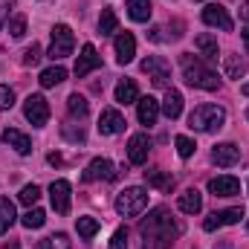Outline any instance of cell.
Listing matches in <instances>:
<instances>
[{
  "label": "cell",
  "instance_id": "cell-4",
  "mask_svg": "<svg viewBox=\"0 0 249 249\" xmlns=\"http://www.w3.org/2000/svg\"><path fill=\"white\" fill-rule=\"evenodd\" d=\"M145 206H148V191L139 188V186L124 188L122 194L116 197V212L124 214V217H136V214H142Z\"/></svg>",
  "mask_w": 249,
  "mask_h": 249
},
{
  "label": "cell",
  "instance_id": "cell-32",
  "mask_svg": "<svg viewBox=\"0 0 249 249\" xmlns=\"http://www.w3.org/2000/svg\"><path fill=\"white\" fill-rule=\"evenodd\" d=\"M20 223H23L26 229H41V226L47 223V214H44V209H29Z\"/></svg>",
  "mask_w": 249,
  "mask_h": 249
},
{
  "label": "cell",
  "instance_id": "cell-15",
  "mask_svg": "<svg viewBox=\"0 0 249 249\" xmlns=\"http://www.w3.org/2000/svg\"><path fill=\"white\" fill-rule=\"evenodd\" d=\"M209 191H212L214 197H235V194L241 191V183H238L232 174H220V177L209 180Z\"/></svg>",
  "mask_w": 249,
  "mask_h": 249
},
{
  "label": "cell",
  "instance_id": "cell-3",
  "mask_svg": "<svg viewBox=\"0 0 249 249\" xmlns=\"http://www.w3.org/2000/svg\"><path fill=\"white\" fill-rule=\"evenodd\" d=\"M223 122H226V110L217 107V105H200L188 116V127L200 130V133H214V130L223 127Z\"/></svg>",
  "mask_w": 249,
  "mask_h": 249
},
{
  "label": "cell",
  "instance_id": "cell-46",
  "mask_svg": "<svg viewBox=\"0 0 249 249\" xmlns=\"http://www.w3.org/2000/svg\"><path fill=\"white\" fill-rule=\"evenodd\" d=\"M244 96H249V84H244Z\"/></svg>",
  "mask_w": 249,
  "mask_h": 249
},
{
  "label": "cell",
  "instance_id": "cell-22",
  "mask_svg": "<svg viewBox=\"0 0 249 249\" xmlns=\"http://www.w3.org/2000/svg\"><path fill=\"white\" fill-rule=\"evenodd\" d=\"M116 102H119V105H133V102H139V87H136L133 78H124V81L116 84Z\"/></svg>",
  "mask_w": 249,
  "mask_h": 249
},
{
  "label": "cell",
  "instance_id": "cell-31",
  "mask_svg": "<svg viewBox=\"0 0 249 249\" xmlns=\"http://www.w3.org/2000/svg\"><path fill=\"white\" fill-rule=\"evenodd\" d=\"M75 229H78V235H81L84 241H90V238L99 232V220H96V217H78V220H75Z\"/></svg>",
  "mask_w": 249,
  "mask_h": 249
},
{
  "label": "cell",
  "instance_id": "cell-33",
  "mask_svg": "<svg viewBox=\"0 0 249 249\" xmlns=\"http://www.w3.org/2000/svg\"><path fill=\"white\" fill-rule=\"evenodd\" d=\"M38 249H70V238L64 235V232H58V235H50L47 241H41V247Z\"/></svg>",
  "mask_w": 249,
  "mask_h": 249
},
{
  "label": "cell",
  "instance_id": "cell-7",
  "mask_svg": "<svg viewBox=\"0 0 249 249\" xmlns=\"http://www.w3.org/2000/svg\"><path fill=\"white\" fill-rule=\"evenodd\" d=\"M142 70L148 72V78L157 84V87H168L171 84V64L165 61L162 55H148L142 61Z\"/></svg>",
  "mask_w": 249,
  "mask_h": 249
},
{
  "label": "cell",
  "instance_id": "cell-18",
  "mask_svg": "<svg viewBox=\"0 0 249 249\" xmlns=\"http://www.w3.org/2000/svg\"><path fill=\"white\" fill-rule=\"evenodd\" d=\"M133 55H136V41H133V35H130V32L116 35V61L119 64H130L133 61Z\"/></svg>",
  "mask_w": 249,
  "mask_h": 249
},
{
  "label": "cell",
  "instance_id": "cell-34",
  "mask_svg": "<svg viewBox=\"0 0 249 249\" xmlns=\"http://www.w3.org/2000/svg\"><path fill=\"white\" fill-rule=\"evenodd\" d=\"M174 145H177V154L183 157V160H188L194 151H197V145H194V139H188V136H177L174 139Z\"/></svg>",
  "mask_w": 249,
  "mask_h": 249
},
{
  "label": "cell",
  "instance_id": "cell-5",
  "mask_svg": "<svg viewBox=\"0 0 249 249\" xmlns=\"http://www.w3.org/2000/svg\"><path fill=\"white\" fill-rule=\"evenodd\" d=\"M72 50H75V35H72V29L67 26V23H55L53 26V44H50V58L53 61H61L67 55H72Z\"/></svg>",
  "mask_w": 249,
  "mask_h": 249
},
{
  "label": "cell",
  "instance_id": "cell-28",
  "mask_svg": "<svg viewBox=\"0 0 249 249\" xmlns=\"http://www.w3.org/2000/svg\"><path fill=\"white\" fill-rule=\"evenodd\" d=\"M194 47L200 50V55L217 58V38H212V35H197V38H194Z\"/></svg>",
  "mask_w": 249,
  "mask_h": 249
},
{
  "label": "cell",
  "instance_id": "cell-6",
  "mask_svg": "<svg viewBox=\"0 0 249 249\" xmlns=\"http://www.w3.org/2000/svg\"><path fill=\"white\" fill-rule=\"evenodd\" d=\"M23 116L35 124V127H44V124L50 122V102H47L44 96H38V93L26 96V102H23Z\"/></svg>",
  "mask_w": 249,
  "mask_h": 249
},
{
  "label": "cell",
  "instance_id": "cell-14",
  "mask_svg": "<svg viewBox=\"0 0 249 249\" xmlns=\"http://www.w3.org/2000/svg\"><path fill=\"white\" fill-rule=\"evenodd\" d=\"M212 160H214V165L229 168V165H235V162L241 160V148H238L235 142H220V145H214Z\"/></svg>",
  "mask_w": 249,
  "mask_h": 249
},
{
  "label": "cell",
  "instance_id": "cell-44",
  "mask_svg": "<svg viewBox=\"0 0 249 249\" xmlns=\"http://www.w3.org/2000/svg\"><path fill=\"white\" fill-rule=\"evenodd\" d=\"M241 15H244V18H249V0L244 3V9H241Z\"/></svg>",
  "mask_w": 249,
  "mask_h": 249
},
{
  "label": "cell",
  "instance_id": "cell-1",
  "mask_svg": "<svg viewBox=\"0 0 249 249\" xmlns=\"http://www.w3.org/2000/svg\"><path fill=\"white\" fill-rule=\"evenodd\" d=\"M139 232H142V249H171L183 226L168 214V209L160 206L139 223Z\"/></svg>",
  "mask_w": 249,
  "mask_h": 249
},
{
  "label": "cell",
  "instance_id": "cell-20",
  "mask_svg": "<svg viewBox=\"0 0 249 249\" xmlns=\"http://www.w3.org/2000/svg\"><path fill=\"white\" fill-rule=\"evenodd\" d=\"M177 206H180V212H183V214H197V212L203 209V194H200L197 188H186V191L180 194Z\"/></svg>",
  "mask_w": 249,
  "mask_h": 249
},
{
  "label": "cell",
  "instance_id": "cell-23",
  "mask_svg": "<svg viewBox=\"0 0 249 249\" xmlns=\"http://www.w3.org/2000/svg\"><path fill=\"white\" fill-rule=\"evenodd\" d=\"M127 15L136 23H145L151 18V0H127Z\"/></svg>",
  "mask_w": 249,
  "mask_h": 249
},
{
  "label": "cell",
  "instance_id": "cell-10",
  "mask_svg": "<svg viewBox=\"0 0 249 249\" xmlns=\"http://www.w3.org/2000/svg\"><path fill=\"white\" fill-rule=\"evenodd\" d=\"M241 217H244V209H223V212L209 214V217L203 220V229H206V232H214V229H220V226L241 223Z\"/></svg>",
  "mask_w": 249,
  "mask_h": 249
},
{
  "label": "cell",
  "instance_id": "cell-25",
  "mask_svg": "<svg viewBox=\"0 0 249 249\" xmlns=\"http://www.w3.org/2000/svg\"><path fill=\"white\" fill-rule=\"evenodd\" d=\"M145 180H148V186L160 188V191H171L174 188L171 171H145Z\"/></svg>",
  "mask_w": 249,
  "mask_h": 249
},
{
  "label": "cell",
  "instance_id": "cell-35",
  "mask_svg": "<svg viewBox=\"0 0 249 249\" xmlns=\"http://www.w3.org/2000/svg\"><path fill=\"white\" fill-rule=\"evenodd\" d=\"M38 197H41V188L38 186H23V191H20V203L29 206V209L38 203Z\"/></svg>",
  "mask_w": 249,
  "mask_h": 249
},
{
  "label": "cell",
  "instance_id": "cell-37",
  "mask_svg": "<svg viewBox=\"0 0 249 249\" xmlns=\"http://www.w3.org/2000/svg\"><path fill=\"white\" fill-rule=\"evenodd\" d=\"M12 105H15V90L0 84V110H9Z\"/></svg>",
  "mask_w": 249,
  "mask_h": 249
},
{
  "label": "cell",
  "instance_id": "cell-9",
  "mask_svg": "<svg viewBox=\"0 0 249 249\" xmlns=\"http://www.w3.org/2000/svg\"><path fill=\"white\" fill-rule=\"evenodd\" d=\"M81 180H84V183H93V180H116V168H113L110 160L96 157V160L87 165V171L81 174Z\"/></svg>",
  "mask_w": 249,
  "mask_h": 249
},
{
  "label": "cell",
  "instance_id": "cell-38",
  "mask_svg": "<svg viewBox=\"0 0 249 249\" xmlns=\"http://www.w3.org/2000/svg\"><path fill=\"white\" fill-rule=\"evenodd\" d=\"M38 61H41V47H38V44H32V47L23 53V64H26V67H35Z\"/></svg>",
  "mask_w": 249,
  "mask_h": 249
},
{
  "label": "cell",
  "instance_id": "cell-41",
  "mask_svg": "<svg viewBox=\"0 0 249 249\" xmlns=\"http://www.w3.org/2000/svg\"><path fill=\"white\" fill-rule=\"evenodd\" d=\"M12 6H15V0H0V26L6 23V18H9V12H12Z\"/></svg>",
  "mask_w": 249,
  "mask_h": 249
},
{
  "label": "cell",
  "instance_id": "cell-30",
  "mask_svg": "<svg viewBox=\"0 0 249 249\" xmlns=\"http://www.w3.org/2000/svg\"><path fill=\"white\" fill-rule=\"evenodd\" d=\"M67 110H70V116H78V119H84V116H87V110H90V105H87V99H84V96L72 93V96L67 99Z\"/></svg>",
  "mask_w": 249,
  "mask_h": 249
},
{
  "label": "cell",
  "instance_id": "cell-21",
  "mask_svg": "<svg viewBox=\"0 0 249 249\" xmlns=\"http://www.w3.org/2000/svg\"><path fill=\"white\" fill-rule=\"evenodd\" d=\"M160 110H162V113H165L168 119H177V116L183 113V93H180V90H171V87H168V93H165V99H162Z\"/></svg>",
  "mask_w": 249,
  "mask_h": 249
},
{
  "label": "cell",
  "instance_id": "cell-16",
  "mask_svg": "<svg viewBox=\"0 0 249 249\" xmlns=\"http://www.w3.org/2000/svg\"><path fill=\"white\" fill-rule=\"evenodd\" d=\"M50 200H53V209L58 214H67L70 212V183L67 180H55L50 186Z\"/></svg>",
  "mask_w": 249,
  "mask_h": 249
},
{
  "label": "cell",
  "instance_id": "cell-39",
  "mask_svg": "<svg viewBox=\"0 0 249 249\" xmlns=\"http://www.w3.org/2000/svg\"><path fill=\"white\" fill-rule=\"evenodd\" d=\"M110 249H127V232H124V229H116V232H113Z\"/></svg>",
  "mask_w": 249,
  "mask_h": 249
},
{
  "label": "cell",
  "instance_id": "cell-17",
  "mask_svg": "<svg viewBox=\"0 0 249 249\" xmlns=\"http://www.w3.org/2000/svg\"><path fill=\"white\" fill-rule=\"evenodd\" d=\"M139 107H136V116H139V122L142 124H157V116H160V102L154 99V96H142L139 102H136Z\"/></svg>",
  "mask_w": 249,
  "mask_h": 249
},
{
  "label": "cell",
  "instance_id": "cell-27",
  "mask_svg": "<svg viewBox=\"0 0 249 249\" xmlns=\"http://www.w3.org/2000/svg\"><path fill=\"white\" fill-rule=\"evenodd\" d=\"M64 78H67V70L64 67H47L38 81H41V87H55V84H61Z\"/></svg>",
  "mask_w": 249,
  "mask_h": 249
},
{
  "label": "cell",
  "instance_id": "cell-42",
  "mask_svg": "<svg viewBox=\"0 0 249 249\" xmlns=\"http://www.w3.org/2000/svg\"><path fill=\"white\" fill-rule=\"evenodd\" d=\"M47 160H50V162H53V165H61V157H58V154H50V157H47Z\"/></svg>",
  "mask_w": 249,
  "mask_h": 249
},
{
  "label": "cell",
  "instance_id": "cell-45",
  "mask_svg": "<svg viewBox=\"0 0 249 249\" xmlns=\"http://www.w3.org/2000/svg\"><path fill=\"white\" fill-rule=\"evenodd\" d=\"M3 249H18V244H6Z\"/></svg>",
  "mask_w": 249,
  "mask_h": 249
},
{
  "label": "cell",
  "instance_id": "cell-8",
  "mask_svg": "<svg viewBox=\"0 0 249 249\" xmlns=\"http://www.w3.org/2000/svg\"><path fill=\"white\" fill-rule=\"evenodd\" d=\"M148 154H151V139L148 133H133L130 142H127V160L133 165H145L148 162Z\"/></svg>",
  "mask_w": 249,
  "mask_h": 249
},
{
  "label": "cell",
  "instance_id": "cell-36",
  "mask_svg": "<svg viewBox=\"0 0 249 249\" xmlns=\"http://www.w3.org/2000/svg\"><path fill=\"white\" fill-rule=\"evenodd\" d=\"M9 32H12V38H23L26 35V18L23 15H15L9 20Z\"/></svg>",
  "mask_w": 249,
  "mask_h": 249
},
{
  "label": "cell",
  "instance_id": "cell-24",
  "mask_svg": "<svg viewBox=\"0 0 249 249\" xmlns=\"http://www.w3.org/2000/svg\"><path fill=\"white\" fill-rule=\"evenodd\" d=\"M15 203L9 200V197H0V235H6L9 229H12V223H15Z\"/></svg>",
  "mask_w": 249,
  "mask_h": 249
},
{
  "label": "cell",
  "instance_id": "cell-2",
  "mask_svg": "<svg viewBox=\"0 0 249 249\" xmlns=\"http://www.w3.org/2000/svg\"><path fill=\"white\" fill-rule=\"evenodd\" d=\"M180 64H183V78H186V84L197 87V90H217V87H220L217 72H214L209 64H203L197 55L183 53V55H180Z\"/></svg>",
  "mask_w": 249,
  "mask_h": 249
},
{
  "label": "cell",
  "instance_id": "cell-19",
  "mask_svg": "<svg viewBox=\"0 0 249 249\" xmlns=\"http://www.w3.org/2000/svg\"><path fill=\"white\" fill-rule=\"evenodd\" d=\"M3 142H6L9 148H15L18 154H29V151H32V139H29L26 133L15 130V127H6V130H3Z\"/></svg>",
  "mask_w": 249,
  "mask_h": 249
},
{
  "label": "cell",
  "instance_id": "cell-29",
  "mask_svg": "<svg viewBox=\"0 0 249 249\" xmlns=\"http://www.w3.org/2000/svg\"><path fill=\"white\" fill-rule=\"evenodd\" d=\"M223 67L229 78H241L247 75V61H241V55H223Z\"/></svg>",
  "mask_w": 249,
  "mask_h": 249
},
{
  "label": "cell",
  "instance_id": "cell-13",
  "mask_svg": "<svg viewBox=\"0 0 249 249\" xmlns=\"http://www.w3.org/2000/svg\"><path fill=\"white\" fill-rule=\"evenodd\" d=\"M203 23H209V26H220L223 32H232V18H229V12L223 9V6H214V3H209L206 9H203Z\"/></svg>",
  "mask_w": 249,
  "mask_h": 249
},
{
  "label": "cell",
  "instance_id": "cell-26",
  "mask_svg": "<svg viewBox=\"0 0 249 249\" xmlns=\"http://www.w3.org/2000/svg\"><path fill=\"white\" fill-rule=\"evenodd\" d=\"M119 29V18H116V12L107 6V9H102V18H99V35H113Z\"/></svg>",
  "mask_w": 249,
  "mask_h": 249
},
{
  "label": "cell",
  "instance_id": "cell-40",
  "mask_svg": "<svg viewBox=\"0 0 249 249\" xmlns=\"http://www.w3.org/2000/svg\"><path fill=\"white\" fill-rule=\"evenodd\" d=\"M64 136L72 139V142H84V130H81V127H78V130H75V127H64Z\"/></svg>",
  "mask_w": 249,
  "mask_h": 249
},
{
  "label": "cell",
  "instance_id": "cell-43",
  "mask_svg": "<svg viewBox=\"0 0 249 249\" xmlns=\"http://www.w3.org/2000/svg\"><path fill=\"white\" fill-rule=\"evenodd\" d=\"M241 38H244V44H247V50H249V26H244V32H241Z\"/></svg>",
  "mask_w": 249,
  "mask_h": 249
},
{
  "label": "cell",
  "instance_id": "cell-11",
  "mask_svg": "<svg viewBox=\"0 0 249 249\" xmlns=\"http://www.w3.org/2000/svg\"><path fill=\"white\" fill-rule=\"evenodd\" d=\"M96 67H102V58H99V53H96V47L93 44H84L81 47V55H78V61H75V78H84L87 72H93Z\"/></svg>",
  "mask_w": 249,
  "mask_h": 249
},
{
  "label": "cell",
  "instance_id": "cell-12",
  "mask_svg": "<svg viewBox=\"0 0 249 249\" xmlns=\"http://www.w3.org/2000/svg\"><path fill=\"white\" fill-rule=\"evenodd\" d=\"M122 130H124V116L119 110H113V107L102 110V116H99V133L102 136H116Z\"/></svg>",
  "mask_w": 249,
  "mask_h": 249
}]
</instances>
